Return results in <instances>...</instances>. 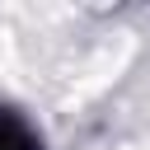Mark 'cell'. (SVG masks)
Instances as JSON below:
<instances>
[{"label": "cell", "mask_w": 150, "mask_h": 150, "mask_svg": "<svg viewBox=\"0 0 150 150\" xmlns=\"http://www.w3.org/2000/svg\"><path fill=\"white\" fill-rule=\"evenodd\" d=\"M0 150H42L38 136L28 131V122H19L14 112L0 108Z\"/></svg>", "instance_id": "1"}]
</instances>
